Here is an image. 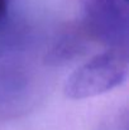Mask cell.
Returning a JSON list of instances; mask_svg holds the SVG:
<instances>
[{
    "label": "cell",
    "instance_id": "277c9868",
    "mask_svg": "<svg viewBox=\"0 0 129 130\" xmlns=\"http://www.w3.org/2000/svg\"><path fill=\"white\" fill-rule=\"evenodd\" d=\"M127 1H128V0H127Z\"/></svg>",
    "mask_w": 129,
    "mask_h": 130
},
{
    "label": "cell",
    "instance_id": "6da1fadb",
    "mask_svg": "<svg viewBox=\"0 0 129 130\" xmlns=\"http://www.w3.org/2000/svg\"><path fill=\"white\" fill-rule=\"evenodd\" d=\"M128 76V57L122 49L103 52L75 70L65 84V95L82 100L105 93L120 86Z\"/></svg>",
    "mask_w": 129,
    "mask_h": 130
},
{
    "label": "cell",
    "instance_id": "3957f363",
    "mask_svg": "<svg viewBox=\"0 0 129 130\" xmlns=\"http://www.w3.org/2000/svg\"><path fill=\"white\" fill-rule=\"evenodd\" d=\"M5 13H6V0H0V19H3Z\"/></svg>",
    "mask_w": 129,
    "mask_h": 130
},
{
    "label": "cell",
    "instance_id": "7a4b0ae2",
    "mask_svg": "<svg viewBox=\"0 0 129 130\" xmlns=\"http://www.w3.org/2000/svg\"><path fill=\"white\" fill-rule=\"evenodd\" d=\"M127 0H87V9L97 28L106 33L119 30L127 25Z\"/></svg>",
    "mask_w": 129,
    "mask_h": 130
}]
</instances>
